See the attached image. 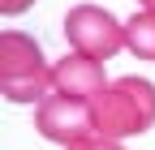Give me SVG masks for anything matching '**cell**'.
<instances>
[{"mask_svg": "<svg viewBox=\"0 0 155 150\" xmlns=\"http://www.w3.org/2000/svg\"><path fill=\"white\" fill-rule=\"evenodd\" d=\"M0 95L9 103H43L56 95L43 47H39V39H30L22 30L0 34Z\"/></svg>", "mask_w": 155, "mask_h": 150, "instance_id": "1", "label": "cell"}, {"mask_svg": "<svg viewBox=\"0 0 155 150\" xmlns=\"http://www.w3.org/2000/svg\"><path fill=\"white\" fill-rule=\"evenodd\" d=\"M95 107V133L99 137H138L155 124V86L147 77H116L91 103Z\"/></svg>", "mask_w": 155, "mask_h": 150, "instance_id": "2", "label": "cell"}, {"mask_svg": "<svg viewBox=\"0 0 155 150\" xmlns=\"http://www.w3.org/2000/svg\"><path fill=\"white\" fill-rule=\"evenodd\" d=\"M65 39L73 52L91 56V60H112L125 47V22H116L99 5H73L65 13Z\"/></svg>", "mask_w": 155, "mask_h": 150, "instance_id": "3", "label": "cell"}, {"mask_svg": "<svg viewBox=\"0 0 155 150\" xmlns=\"http://www.w3.org/2000/svg\"><path fill=\"white\" fill-rule=\"evenodd\" d=\"M35 129L56 146H73V142H86L95 137V107L82 99H65V95H52L35 107Z\"/></svg>", "mask_w": 155, "mask_h": 150, "instance_id": "4", "label": "cell"}, {"mask_svg": "<svg viewBox=\"0 0 155 150\" xmlns=\"http://www.w3.org/2000/svg\"><path fill=\"white\" fill-rule=\"evenodd\" d=\"M52 86H56V95H65V99L95 103L108 90V77H104L99 60H91V56H82V52H69L65 60L52 64Z\"/></svg>", "mask_w": 155, "mask_h": 150, "instance_id": "5", "label": "cell"}, {"mask_svg": "<svg viewBox=\"0 0 155 150\" xmlns=\"http://www.w3.org/2000/svg\"><path fill=\"white\" fill-rule=\"evenodd\" d=\"M125 47L138 56V60H155V13H134L125 22Z\"/></svg>", "mask_w": 155, "mask_h": 150, "instance_id": "6", "label": "cell"}, {"mask_svg": "<svg viewBox=\"0 0 155 150\" xmlns=\"http://www.w3.org/2000/svg\"><path fill=\"white\" fill-rule=\"evenodd\" d=\"M65 150H125L121 142H112V137H86V142H73V146H65Z\"/></svg>", "mask_w": 155, "mask_h": 150, "instance_id": "7", "label": "cell"}, {"mask_svg": "<svg viewBox=\"0 0 155 150\" xmlns=\"http://www.w3.org/2000/svg\"><path fill=\"white\" fill-rule=\"evenodd\" d=\"M35 5V0H0V13H5V17H17V13H26Z\"/></svg>", "mask_w": 155, "mask_h": 150, "instance_id": "8", "label": "cell"}, {"mask_svg": "<svg viewBox=\"0 0 155 150\" xmlns=\"http://www.w3.org/2000/svg\"><path fill=\"white\" fill-rule=\"evenodd\" d=\"M138 5H142V9H147V13H155V0H138Z\"/></svg>", "mask_w": 155, "mask_h": 150, "instance_id": "9", "label": "cell"}]
</instances>
